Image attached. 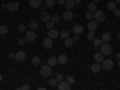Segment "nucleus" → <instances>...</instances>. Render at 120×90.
Here are the masks:
<instances>
[{"label":"nucleus","mask_w":120,"mask_h":90,"mask_svg":"<svg viewBox=\"0 0 120 90\" xmlns=\"http://www.w3.org/2000/svg\"><path fill=\"white\" fill-rule=\"evenodd\" d=\"M52 74H54V68H52L50 64H40V76L48 78V76H52Z\"/></svg>","instance_id":"f257e3e1"},{"label":"nucleus","mask_w":120,"mask_h":90,"mask_svg":"<svg viewBox=\"0 0 120 90\" xmlns=\"http://www.w3.org/2000/svg\"><path fill=\"white\" fill-rule=\"evenodd\" d=\"M24 38H26V42H30V44H32V42H36V40H38V34H36V30H26V32H24Z\"/></svg>","instance_id":"f03ea898"},{"label":"nucleus","mask_w":120,"mask_h":90,"mask_svg":"<svg viewBox=\"0 0 120 90\" xmlns=\"http://www.w3.org/2000/svg\"><path fill=\"white\" fill-rule=\"evenodd\" d=\"M60 20H62V16H50V20L44 22V24H46V28L50 30V28H56V24H58Z\"/></svg>","instance_id":"7ed1b4c3"},{"label":"nucleus","mask_w":120,"mask_h":90,"mask_svg":"<svg viewBox=\"0 0 120 90\" xmlns=\"http://www.w3.org/2000/svg\"><path fill=\"white\" fill-rule=\"evenodd\" d=\"M98 50L102 52L104 56H110V54H112V46H110V42H102V44H100V48H98Z\"/></svg>","instance_id":"20e7f679"},{"label":"nucleus","mask_w":120,"mask_h":90,"mask_svg":"<svg viewBox=\"0 0 120 90\" xmlns=\"http://www.w3.org/2000/svg\"><path fill=\"white\" fill-rule=\"evenodd\" d=\"M100 66H102V70H110V68H114V60H110L108 56H104V60L100 62Z\"/></svg>","instance_id":"39448f33"},{"label":"nucleus","mask_w":120,"mask_h":90,"mask_svg":"<svg viewBox=\"0 0 120 90\" xmlns=\"http://www.w3.org/2000/svg\"><path fill=\"white\" fill-rule=\"evenodd\" d=\"M92 18H94V20L100 24V22H104V20H106V12H104V10H96V12L92 14Z\"/></svg>","instance_id":"423d86ee"},{"label":"nucleus","mask_w":120,"mask_h":90,"mask_svg":"<svg viewBox=\"0 0 120 90\" xmlns=\"http://www.w3.org/2000/svg\"><path fill=\"white\" fill-rule=\"evenodd\" d=\"M84 30H86L84 24H74L72 26V34L74 36H82V34H84Z\"/></svg>","instance_id":"0eeeda50"},{"label":"nucleus","mask_w":120,"mask_h":90,"mask_svg":"<svg viewBox=\"0 0 120 90\" xmlns=\"http://www.w3.org/2000/svg\"><path fill=\"white\" fill-rule=\"evenodd\" d=\"M78 4H80V0H66L64 2V10H74Z\"/></svg>","instance_id":"6e6552de"},{"label":"nucleus","mask_w":120,"mask_h":90,"mask_svg":"<svg viewBox=\"0 0 120 90\" xmlns=\"http://www.w3.org/2000/svg\"><path fill=\"white\" fill-rule=\"evenodd\" d=\"M52 44H54V40H52L50 36H44V38H42V48H44V50H50Z\"/></svg>","instance_id":"1a4fd4ad"},{"label":"nucleus","mask_w":120,"mask_h":90,"mask_svg":"<svg viewBox=\"0 0 120 90\" xmlns=\"http://www.w3.org/2000/svg\"><path fill=\"white\" fill-rule=\"evenodd\" d=\"M74 18H76V12H74V10H64L62 20H74Z\"/></svg>","instance_id":"9d476101"},{"label":"nucleus","mask_w":120,"mask_h":90,"mask_svg":"<svg viewBox=\"0 0 120 90\" xmlns=\"http://www.w3.org/2000/svg\"><path fill=\"white\" fill-rule=\"evenodd\" d=\"M14 60H16V62H24V60H26V52H24V50L14 52Z\"/></svg>","instance_id":"9b49d317"},{"label":"nucleus","mask_w":120,"mask_h":90,"mask_svg":"<svg viewBox=\"0 0 120 90\" xmlns=\"http://www.w3.org/2000/svg\"><path fill=\"white\" fill-rule=\"evenodd\" d=\"M4 10H10V12H16L18 10V2H8V4H2Z\"/></svg>","instance_id":"f8f14e48"},{"label":"nucleus","mask_w":120,"mask_h":90,"mask_svg":"<svg viewBox=\"0 0 120 90\" xmlns=\"http://www.w3.org/2000/svg\"><path fill=\"white\" fill-rule=\"evenodd\" d=\"M76 38H78V36H68V38H64V46L66 48H72L74 44H76Z\"/></svg>","instance_id":"ddd939ff"},{"label":"nucleus","mask_w":120,"mask_h":90,"mask_svg":"<svg viewBox=\"0 0 120 90\" xmlns=\"http://www.w3.org/2000/svg\"><path fill=\"white\" fill-rule=\"evenodd\" d=\"M56 88H58V90H70V88H72V84H68L66 80H60L58 84H56Z\"/></svg>","instance_id":"4468645a"},{"label":"nucleus","mask_w":120,"mask_h":90,"mask_svg":"<svg viewBox=\"0 0 120 90\" xmlns=\"http://www.w3.org/2000/svg\"><path fill=\"white\" fill-rule=\"evenodd\" d=\"M56 60H58V64H60V66H64L66 62H68V56H66L64 52H60V54L56 56Z\"/></svg>","instance_id":"2eb2a0df"},{"label":"nucleus","mask_w":120,"mask_h":90,"mask_svg":"<svg viewBox=\"0 0 120 90\" xmlns=\"http://www.w3.org/2000/svg\"><path fill=\"white\" fill-rule=\"evenodd\" d=\"M46 84L50 86V88H56V84H58V80H56V76H54V74H52V76H48V78H46Z\"/></svg>","instance_id":"dca6fc26"},{"label":"nucleus","mask_w":120,"mask_h":90,"mask_svg":"<svg viewBox=\"0 0 120 90\" xmlns=\"http://www.w3.org/2000/svg\"><path fill=\"white\" fill-rule=\"evenodd\" d=\"M100 70H102V66H100V62H92V66H90V72H92V74H98Z\"/></svg>","instance_id":"f3484780"},{"label":"nucleus","mask_w":120,"mask_h":90,"mask_svg":"<svg viewBox=\"0 0 120 90\" xmlns=\"http://www.w3.org/2000/svg\"><path fill=\"white\" fill-rule=\"evenodd\" d=\"M86 28H88V30H94V32H96V28H98V22H96L94 18H92V20H88V22H86Z\"/></svg>","instance_id":"a211bd4d"},{"label":"nucleus","mask_w":120,"mask_h":90,"mask_svg":"<svg viewBox=\"0 0 120 90\" xmlns=\"http://www.w3.org/2000/svg\"><path fill=\"white\" fill-rule=\"evenodd\" d=\"M106 8H108V10H110V12H114V10H116V8H118V4H116L114 0H106Z\"/></svg>","instance_id":"6ab92c4d"},{"label":"nucleus","mask_w":120,"mask_h":90,"mask_svg":"<svg viewBox=\"0 0 120 90\" xmlns=\"http://www.w3.org/2000/svg\"><path fill=\"white\" fill-rule=\"evenodd\" d=\"M48 36H50L52 40H56V38H60V32L56 28H50V30H48Z\"/></svg>","instance_id":"aec40b11"},{"label":"nucleus","mask_w":120,"mask_h":90,"mask_svg":"<svg viewBox=\"0 0 120 90\" xmlns=\"http://www.w3.org/2000/svg\"><path fill=\"white\" fill-rule=\"evenodd\" d=\"M28 4L32 6V8H40V6L44 4V0H28Z\"/></svg>","instance_id":"412c9836"},{"label":"nucleus","mask_w":120,"mask_h":90,"mask_svg":"<svg viewBox=\"0 0 120 90\" xmlns=\"http://www.w3.org/2000/svg\"><path fill=\"white\" fill-rule=\"evenodd\" d=\"M30 64H32V66H40V64H42V58H40V56H32Z\"/></svg>","instance_id":"4be33fe9"},{"label":"nucleus","mask_w":120,"mask_h":90,"mask_svg":"<svg viewBox=\"0 0 120 90\" xmlns=\"http://www.w3.org/2000/svg\"><path fill=\"white\" fill-rule=\"evenodd\" d=\"M40 20L48 22V20H50V12H48V10H42V12H40Z\"/></svg>","instance_id":"5701e85b"},{"label":"nucleus","mask_w":120,"mask_h":90,"mask_svg":"<svg viewBox=\"0 0 120 90\" xmlns=\"http://www.w3.org/2000/svg\"><path fill=\"white\" fill-rule=\"evenodd\" d=\"M38 26H40V22H38V20H30V22H28V28H30V30H36Z\"/></svg>","instance_id":"b1692460"},{"label":"nucleus","mask_w":120,"mask_h":90,"mask_svg":"<svg viewBox=\"0 0 120 90\" xmlns=\"http://www.w3.org/2000/svg\"><path fill=\"white\" fill-rule=\"evenodd\" d=\"M102 60H104V54H102V52H94V62H102Z\"/></svg>","instance_id":"393cba45"},{"label":"nucleus","mask_w":120,"mask_h":90,"mask_svg":"<svg viewBox=\"0 0 120 90\" xmlns=\"http://www.w3.org/2000/svg\"><path fill=\"white\" fill-rule=\"evenodd\" d=\"M88 10H90V12H96V10H98V2H92V0H90V4H88Z\"/></svg>","instance_id":"a878e982"},{"label":"nucleus","mask_w":120,"mask_h":90,"mask_svg":"<svg viewBox=\"0 0 120 90\" xmlns=\"http://www.w3.org/2000/svg\"><path fill=\"white\" fill-rule=\"evenodd\" d=\"M46 64H50L52 68H54V66H58V60H56V56H50V58H48V62Z\"/></svg>","instance_id":"bb28decb"},{"label":"nucleus","mask_w":120,"mask_h":90,"mask_svg":"<svg viewBox=\"0 0 120 90\" xmlns=\"http://www.w3.org/2000/svg\"><path fill=\"white\" fill-rule=\"evenodd\" d=\"M110 38H112V34H110V32H104V34L100 36V40H102V42H110Z\"/></svg>","instance_id":"cd10ccee"},{"label":"nucleus","mask_w":120,"mask_h":90,"mask_svg":"<svg viewBox=\"0 0 120 90\" xmlns=\"http://www.w3.org/2000/svg\"><path fill=\"white\" fill-rule=\"evenodd\" d=\"M44 6L46 8H52V6H56V0H44Z\"/></svg>","instance_id":"c85d7f7f"},{"label":"nucleus","mask_w":120,"mask_h":90,"mask_svg":"<svg viewBox=\"0 0 120 90\" xmlns=\"http://www.w3.org/2000/svg\"><path fill=\"white\" fill-rule=\"evenodd\" d=\"M64 80L68 82V84H74V82H76V78H74L72 74H68V76H64Z\"/></svg>","instance_id":"c756f323"},{"label":"nucleus","mask_w":120,"mask_h":90,"mask_svg":"<svg viewBox=\"0 0 120 90\" xmlns=\"http://www.w3.org/2000/svg\"><path fill=\"white\" fill-rule=\"evenodd\" d=\"M70 36V30H60V38L64 40V38H68Z\"/></svg>","instance_id":"7c9ffc66"},{"label":"nucleus","mask_w":120,"mask_h":90,"mask_svg":"<svg viewBox=\"0 0 120 90\" xmlns=\"http://www.w3.org/2000/svg\"><path fill=\"white\" fill-rule=\"evenodd\" d=\"M0 34H2V36H4V34H8V26H6V24H2V26H0Z\"/></svg>","instance_id":"2f4dec72"},{"label":"nucleus","mask_w":120,"mask_h":90,"mask_svg":"<svg viewBox=\"0 0 120 90\" xmlns=\"http://www.w3.org/2000/svg\"><path fill=\"white\" fill-rule=\"evenodd\" d=\"M26 30H28V26H26V24H18V32H22V34H24Z\"/></svg>","instance_id":"473e14b6"},{"label":"nucleus","mask_w":120,"mask_h":90,"mask_svg":"<svg viewBox=\"0 0 120 90\" xmlns=\"http://www.w3.org/2000/svg\"><path fill=\"white\" fill-rule=\"evenodd\" d=\"M92 14H94V12H90V10H86V12H84V18H86V20H92Z\"/></svg>","instance_id":"72a5a7b5"},{"label":"nucleus","mask_w":120,"mask_h":90,"mask_svg":"<svg viewBox=\"0 0 120 90\" xmlns=\"http://www.w3.org/2000/svg\"><path fill=\"white\" fill-rule=\"evenodd\" d=\"M54 76H56V80H58V82H60V80H64V74H62V72H56Z\"/></svg>","instance_id":"f704fd0d"},{"label":"nucleus","mask_w":120,"mask_h":90,"mask_svg":"<svg viewBox=\"0 0 120 90\" xmlns=\"http://www.w3.org/2000/svg\"><path fill=\"white\" fill-rule=\"evenodd\" d=\"M18 88H20V90H30V84H20Z\"/></svg>","instance_id":"c9c22d12"},{"label":"nucleus","mask_w":120,"mask_h":90,"mask_svg":"<svg viewBox=\"0 0 120 90\" xmlns=\"http://www.w3.org/2000/svg\"><path fill=\"white\" fill-rule=\"evenodd\" d=\"M18 44H20V46H24V44H26V38H24V36H22V38H18Z\"/></svg>","instance_id":"e433bc0d"},{"label":"nucleus","mask_w":120,"mask_h":90,"mask_svg":"<svg viewBox=\"0 0 120 90\" xmlns=\"http://www.w3.org/2000/svg\"><path fill=\"white\" fill-rule=\"evenodd\" d=\"M64 2L66 0H56V4H62V6H64Z\"/></svg>","instance_id":"4c0bfd02"},{"label":"nucleus","mask_w":120,"mask_h":90,"mask_svg":"<svg viewBox=\"0 0 120 90\" xmlns=\"http://www.w3.org/2000/svg\"><path fill=\"white\" fill-rule=\"evenodd\" d=\"M114 64H116V66H118V68H120V56H118V60H116Z\"/></svg>","instance_id":"58836bf2"},{"label":"nucleus","mask_w":120,"mask_h":90,"mask_svg":"<svg viewBox=\"0 0 120 90\" xmlns=\"http://www.w3.org/2000/svg\"><path fill=\"white\" fill-rule=\"evenodd\" d=\"M114 2H116V4H118V6H120V0H114Z\"/></svg>","instance_id":"ea45409f"},{"label":"nucleus","mask_w":120,"mask_h":90,"mask_svg":"<svg viewBox=\"0 0 120 90\" xmlns=\"http://www.w3.org/2000/svg\"><path fill=\"white\" fill-rule=\"evenodd\" d=\"M92 2H102V0H92Z\"/></svg>","instance_id":"a19ab883"},{"label":"nucleus","mask_w":120,"mask_h":90,"mask_svg":"<svg viewBox=\"0 0 120 90\" xmlns=\"http://www.w3.org/2000/svg\"><path fill=\"white\" fill-rule=\"evenodd\" d=\"M2 78H4V76H2V74H0V82H2Z\"/></svg>","instance_id":"79ce46f5"},{"label":"nucleus","mask_w":120,"mask_h":90,"mask_svg":"<svg viewBox=\"0 0 120 90\" xmlns=\"http://www.w3.org/2000/svg\"><path fill=\"white\" fill-rule=\"evenodd\" d=\"M0 38H2V34H0Z\"/></svg>","instance_id":"37998d69"},{"label":"nucleus","mask_w":120,"mask_h":90,"mask_svg":"<svg viewBox=\"0 0 120 90\" xmlns=\"http://www.w3.org/2000/svg\"><path fill=\"white\" fill-rule=\"evenodd\" d=\"M118 56H120V54H118Z\"/></svg>","instance_id":"c03bdc74"}]
</instances>
